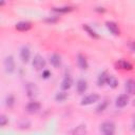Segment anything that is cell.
I'll return each instance as SVG.
<instances>
[{
	"mask_svg": "<svg viewBox=\"0 0 135 135\" xmlns=\"http://www.w3.org/2000/svg\"><path fill=\"white\" fill-rule=\"evenodd\" d=\"M25 91H26V95L31 99L36 98L38 96V93H39V90H38L37 85L33 82H27L25 84Z\"/></svg>",
	"mask_w": 135,
	"mask_h": 135,
	"instance_id": "cell-1",
	"label": "cell"
},
{
	"mask_svg": "<svg viewBox=\"0 0 135 135\" xmlns=\"http://www.w3.org/2000/svg\"><path fill=\"white\" fill-rule=\"evenodd\" d=\"M99 99H100V96H99L98 94H96V93L90 94V95H88V96H85V97L82 98V100H81V105H89V104H92V103L98 101Z\"/></svg>",
	"mask_w": 135,
	"mask_h": 135,
	"instance_id": "cell-2",
	"label": "cell"
},
{
	"mask_svg": "<svg viewBox=\"0 0 135 135\" xmlns=\"http://www.w3.org/2000/svg\"><path fill=\"white\" fill-rule=\"evenodd\" d=\"M33 66L36 69V70H42L44 66H45V60L42 56L40 55H36L33 59V62H32Z\"/></svg>",
	"mask_w": 135,
	"mask_h": 135,
	"instance_id": "cell-3",
	"label": "cell"
},
{
	"mask_svg": "<svg viewBox=\"0 0 135 135\" xmlns=\"http://www.w3.org/2000/svg\"><path fill=\"white\" fill-rule=\"evenodd\" d=\"M100 131L103 133V134H107V133H114L115 131V124L111 121H104L100 124Z\"/></svg>",
	"mask_w": 135,
	"mask_h": 135,
	"instance_id": "cell-4",
	"label": "cell"
},
{
	"mask_svg": "<svg viewBox=\"0 0 135 135\" xmlns=\"http://www.w3.org/2000/svg\"><path fill=\"white\" fill-rule=\"evenodd\" d=\"M4 68H5V71L7 73L14 72V70H15V61H14L13 56H7L4 59Z\"/></svg>",
	"mask_w": 135,
	"mask_h": 135,
	"instance_id": "cell-5",
	"label": "cell"
},
{
	"mask_svg": "<svg viewBox=\"0 0 135 135\" xmlns=\"http://www.w3.org/2000/svg\"><path fill=\"white\" fill-rule=\"evenodd\" d=\"M40 108H41V105H40L39 102H37V101H31L26 105V112L30 113V114H35V113H37L40 110Z\"/></svg>",
	"mask_w": 135,
	"mask_h": 135,
	"instance_id": "cell-6",
	"label": "cell"
},
{
	"mask_svg": "<svg viewBox=\"0 0 135 135\" xmlns=\"http://www.w3.org/2000/svg\"><path fill=\"white\" fill-rule=\"evenodd\" d=\"M129 103V96L127 94H121L116 98V107L123 108Z\"/></svg>",
	"mask_w": 135,
	"mask_h": 135,
	"instance_id": "cell-7",
	"label": "cell"
},
{
	"mask_svg": "<svg viewBox=\"0 0 135 135\" xmlns=\"http://www.w3.org/2000/svg\"><path fill=\"white\" fill-rule=\"evenodd\" d=\"M15 27H16V30L19 31V32H26V31L31 30L32 24H31V22H28V21H20V22H18V23L16 24Z\"/></svg>",
	"mask_w": 135,
	"mask_h": 135,
	"instance_id": "cell-8",
	"label": "cell"
},
{
	"mask_svg": "<svg viewBox=\"0 0 135 135\" xmlns=\"http://www.w3.org/2000/svg\"><path fill=\"white\" fill-rule=\"evenodd\" d=\"M105 24H107L108 30H109L113 35L117 36V35H119V34H120V30H119V27H118V24H117V23H115V22H113V21H108Z\"/></svg>",
	"mask_w": 135,
	"mask_h": 135,
	"instance_id": "cell-9",
	"label": "cell"
},
{
	"mask_svg": "<svg viewBox=\"0 0 135 135\" xmlns=\"http://www.w3.org/2000/svg\"><path fill=\"white\" fill-rule=\"evenodd\" d=\"M76 89H77L78 94H83V93L86 91V89H88V82H86L84 79H79V80L77 81Z\"/></svg>",
	"mask_w": 135,
	"mask_h": 135,
	"instance_id": "cell-10",
	"label": "cell"
},
{
	"mask_svg": "<svg viewBox=\"0 0 135 135\" xmlns=\"http://www.w3.org/2000/svg\"><path fill=\"white\" fill-rule=\"evenodd\" d=\"M77 64L78 66L81 69V70H86L88 69V61H86V58L82 55V54H78L77 56Z\"/></svg>",
	"mask_w": 135,
	"mask_h": 135,
	"instance_id": "cell-11",
	"label": "cell"
},
{
	"mask_svg": "<svg viewBox=\"0 0 135 135\" xmlns=\"http://www.w3.org/2000/svg\"><path fill=\"white\" fill-rule=\"evenodd\" d=\"M30 56H31V52H30V49L27 46H23L20 51V59L23 61V62H27L28 59H30Z\"/></svg>",
	"mask_w": 135,
	"mask_h": 135,
	"instance_id": "cell-12",
	"label": "cell"
},
{
	"mask_svg": "<svg viewBox=\"0 0 135 135\" xmlns=\"http://www.w3.org/2000/svg\"><path fill=\"white\" fill-rule=\"evenodd\" d=\"M126 90L131 95L135 94V80L134 79H128L126 81Z\"/></svg>",
	"mask_w": 135,
	"mask_h": 135,
	"instance_id": "cell-13",
	"label": "cell"
},
{
	"mask_svg": "<svg viewBox=\"0 0 135 135\" xmlns=\"http://www.w3.org/2000/svg\"><path fill=\"white\" fill-rule=\"evenodd\" d=\"M50 61L54 68H60L61 65V57L58 54H53L50 58Z\"/></svg>",
	"mask_w": 135,
	"mask_h": 135,
	"instance_id": "cell-14",
	"label": "cell"
},
{
	"mask_svg": "<svg viewBox=\"0 0 135 135\" xmlns=\"http://www.w3.org/2000/svg\"><path fill=\"white\" fill-rule=\"evenodd\" d=\"M72 84H73V79L70 76H65L61 82V89L63 91H66L72 86Z\"/></svg>",
	"mask_w": 135,
	"mask_h": 135,
	"instance_id": "cell-15",
	"label": "cell"
},
{
	"mask_svg": "<svg viewBox=\"0 0 135 135\" xmlns=\"http://www.w3.org/2000/svg\"><path fill=\"white\" fill-rule=\"evenodd\" d=\"M116 66L117 69H121V70H132V64L126 60H118L116 62Z\"/></svg>",
	"mask_w": 135,
	"mask_h": 135,
	"instance_id": "cell-16",
	"label": "cell"
},
{
	"mask_svg": "<svg viewBox=\"0 0 135 135\" xmlns=\"http://www.w3.org/2000/svg\"><path fill=\"white\" fill-rule=\"evenodd\" d=\"M72 135H86V127L84 124H80L76 127L72 131Z\"/></svg>",
	"mask_w": 135,
	"mask_h": 135,
	"instance_id": "cell-17",
	"label": "cell"
},
{
	"mask_svg": "<svg viewBox=\"0 0 135 135\" xmlns=\"http://www.w3.org/2000/svg\"><path fill=\"white\" fill-rule=\"evenodd\" d=\"M107 84H108L110 88L115 89V88H117V85H118V79H117L115 76H113V75H109V76H108V79H107Z\"/></svg>",
	"mask_w": 135,
	"mask_h": 135,
	"instance_id": "cell-18",
	"label": "cell"
},
{
	"mask_svg": "<svg viewBox=\"0 0 135 135\" xmlns=\"http://www.w3.org/2000/svg\"><path fill=\"white\" fill-rule=\"evenodd\" d=\"M108 73L104 71V72H102V73H100L99 74V76H98V78H97V84L99 85V86H101V85H103L104 83H107V79H108Z\"/></svg>",
	"mask_w": 135,
	"mask_h": 135,
	"instance_id": "cell-19",
	"label": "cell"
},
{
	"mask_svg": "<svg viewBox=\"0 0 135 135\" xmlns=\"http://www.w3.org/2000/svg\"><path fill=\"white\" fill-rule=\"evenodd\" d=\"M31 127V122L30 120L23 118V119H20L19 122H18V128L21 129V130H25V129H28Z\"/></svg>",
	"mask_w": 135,
	"mask_h": 135,
	"instance_id": "cell-20",
	"label": "cell"
},
{
	"mask_svg": "<svg viewBox=\"0 0 135 135\" xmlns=\"http://www.w3.org/2000/svg\"><path fill=\"white\" fill-rule=\"evenodd\" d=\"M108 104H109V100H108V99L102 100V101L99 103V105L96 108V112H97V113H101V112H103V111L107 109Z\"/></svg>",
	"mask_w": 135,
	"mask_h": 135,
	"instance_id": "cell-21",
	"label": "cell"
},
{
	"mask_svg": "<svg viewBox=\"0 0 135 135\" xmlns=\"http://www.w3.org/2000/svg\"><path fill=\"white\" fill-rule=\"evenodd\" d=\"M83 30H84V31H86V32H88V34H89L91 37H93V38H99V36L97 35V33H96L95 31H93V30H92L88 24H84V25H83Z\"/></svg>",
	"mask_w": 135,
	"mask_h": 135,
	"instance_id": "cell-22",
	"label": "cell"
},
{
	"mask_svg": "<svg viewBox=\"0 0 135 135\" xmlns=\"http://www.w3.org/2000/svg\"><path fill=\"white\" fill-rule=\"evenodd\" d=\"M66 98H68V94H66L65 92H59V93H57V95L55 96V99H56L57 101H59V102L64 101Z\"/></svg>",
	"mask_w": 135,
	"mask_h": 135,
	"instance_id": "cell-23",
	"label": "cell"
},
{
	"mask_svg": "<svg viewBox=\"0 0 135 135\" xmlns=\"http://www.w3.org/2000/svg\"><path fill=\"white\" fill-rule=\"evenodd\" d=\"M53 11L59 12V13H68V12L73 11V8H72V7H69V6H64V7H54Z\"/></svg>",
	"mask_w": 135,
	"mask_h": 135,
	"instance_id": "cell-24",
	"label": "cell"
},
{
	"mask_svg": "<svg viewBox=\"0 0 135 135\" xmlns=\"http://www.w3.org/2000/svg\"><path fill=\"white\" fill-rule=\"evenodd\" d=\"M14 103H15V98H14V96H13V95H8V96L6 97V105H7L8 108H11V107L14 105Z\"/></svg>",
	"mask_w": 135,
	"mask_h": 135,
	"instance_id": "cell-25",
	"label": "cell"
},
{
	"mask_svg": "<svg viewBox=\"0 0 135 135\" xmlns=\"http://www.w3.org/2000/svg\"><path fill=\"white\" fill-rule=\"evenodd\" d=\"M7 123H8V118L4 114H1L0 115V126L1 127H5Z\"/></svg>",
	"mask_w": 135,
	"mask_h": 135,
	"instance_id": "cell-26",
	"label": "cell"
},
{
	"mask_svg": "<svg viewBox=\"0 0 135 135\" xmlns=\"http://www.w3.org/2000/svg\"><path fill=\"white\" fill-rule=\"evenodd\" d=\"M42 76H43V78H49V77L51 76V73H50V71H49V70H45V71L42 73Z\"/></svg>",
	"mask_w": 135,
	"mask_h": 135,
	"instance_id": "cell-27",
	"label": "cell"
},
{
	"mask_svg": "<svg viewBox=\"0 0 135 135\" xmlns=\"http://www.w3.org/2000/svg\"><path fill=\"white\" fill-rule=\"evenodd\" d=\"M57 17L56 18H47V19H45V21H47V22H55V21H57Z\"/></svg>",
	"mask_w": 135,
	"mask_h": 135,
	"instance_id": "cell-28",
	"label": "cell"
},
{
	"mask_svg": "<svg viewBox=\"0 0 135 135\" xmlns=\"http://www.w3.org/2000/svg\"><path fill=\"white\" fill-rule=\"evenodd\" d=\"M130 47H131V50H132V51H134V52H135V42H132V43L130 44Z\"/></svg>",
	"mask_w": 135,
	"mask_h": 135,
	"instance_id": "cell-29",
	"label": "cell"
},
{
	"mask_svg": "<svg viewBox=\"0 0 135 135\" xmlns=\"http://www.w3.org/2000/svg\"><path fill=\"white\" fill-rule=\"evenodd\" d=\"M103 135H114V133H107V134H103Z\"/></svg>",
	"mask_w": 135,
	"mask_h": 135,
	"instance_id": "cell-30",
	"label": "cell"
},
{
	"mask_svg": "<svg viewBox=\"0 0 135 135\" xmlns=\"http://www.w3.org/2000/svg\"><path fill=\"white\" fill-rule=\"evenodd\" d=\"M133 120H134V121H135V114H134V115H133Z\"/></svg>",
	"mask_w": 135,
	"mask_h": 135,
	"instance_id": "cell-31",
	"label": "cell"
},
{
	"mask_svg": "<svg viewBox=\"0 0 135 135\" xmlns=\"http://www.w3.org/2000/svg\"><path fill=\"white\" fill-rule=\"evenodd\" d=\"M133 129L135 130V122H134V124H133Z\"/></svg>",
	"mask_w": 135,
	"mask_h": 135,
	"instance_id": "cell-32",
	"label": "cell"
},
{
	"mask_svg": "<svg viewBox=\"0 0 135 135\" xmlns=\"http://www.w3.org/2000/svg\"><path fill=\"white\" fill-rule=\"evenodd\" d=\"M133 105H135V99H134V101H133Z\"/></svg>",
	"mask_w": 135,
	"mask_h": 135,
	"instance_id": "cell-33",
	"label": "cell"
}]
</instances>
